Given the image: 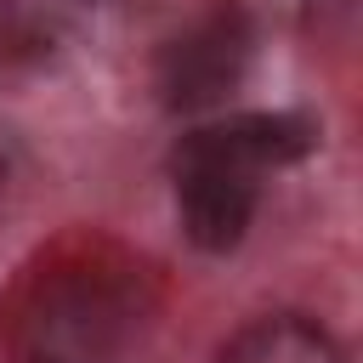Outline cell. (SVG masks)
<instances>
[{"instance_id": "6da1fadb", "label": "cell", "mask_w": 363, "mask_h": 363, "mask_svg": "<svg viewBox=\"0 0 363 363\" xmlns=\"http://www.w3.org/2000/svg\"><path fill=\"white\" fill-rule=\"evenodd\" d=\"M250 62V23L238 6L199 11L164 51H159V96L176 113H199L233 96Z\"/></svg>"}, {"instance_id": "7a4b0ae2", "label": "cell", "mask_w": 363, "mask_h": 363, "mask_svg": "<svg viewBox=\"0 0 363 363\" xmlns=\"http://www.w3.org/2000/svg\"><path fill=\"white\" fill-rule=\"evenodd\" d=\"M176 199H182V233L187 244L227 255L238 250V238L250 233L255 216V176L233 170V164H204V159H182L176 164Z\"/></svg>"}, {"instance_id": "3957f363", "label": "cell", "mask_w": 363, "mask_h": 363, "mask_svg": "<svg viewBox=\"0 0 363 363\" xmlns=\"http://www.w3.org/2000/svg\"><path fill=\"white\" fill-rule=\"evenodd\" d=\"M312 142H318V130L301 113H238V119L193 130L176 147V164L182 159H204V164H233V170L261 176L267 164H289V159L312 153Z\"/></svg>"}, {"instance_id": "277c9868", "label": "cell", "mask_w": 363, "mask_h": 363, "mask_svg": "<svg viewBox=\"0 0 363 363\" xmlns=\"http://www.w3.org/2000/svg\"><path fill=\"white\" fill-rule=\"evenodd\" d=\"M216 363H346L335 335L301 312H267L255 323H244L221 352Z\"/></svg>"}]
</instances>
